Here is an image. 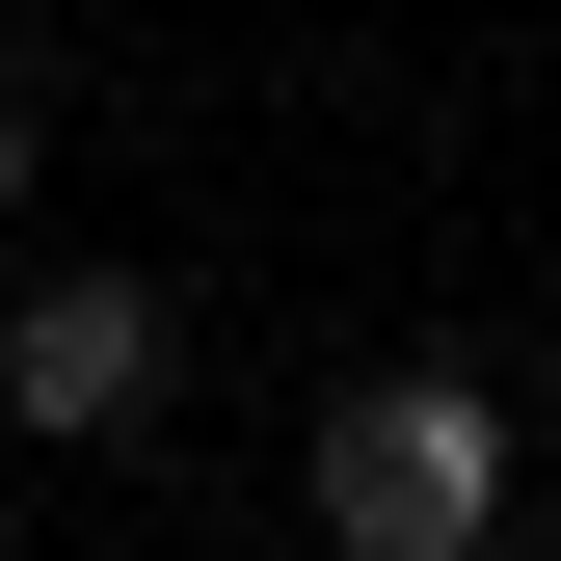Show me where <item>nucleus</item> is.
<instances>
[{
    "label": "nucleus",
    "instance_id": "f257e3e1",
    "mask_svg": "<svg viewBox=\"0 0 561 561\" xmlns=\"http://www.w3.org/2000/svg\"><path fill=\"white\" fill-rule=\"evenodd\" d=\"M321 535L347 561H481V535H508V401H481L455 347H428V375H347L321 401Z\"/></svg>",
    "mask_w": 561,
    "mask_h": 561
},
{
    "label": "nucleus",
    "instance_id": "f03ea898",
    "mask_svg": "<svg viewBox=\"0 0 561 561\" xmlns=\"http://www.w3.org/2000/svg\"><path fill=\"white\" fill-rule=\"evenodd\" d=\"M161 375H187V321H161V267H27V321H0V428H54V455H107V428H161Z\"/></svg>",
    "mask_w": 561,
    "mask_h": 561
},
{
    "label": "nucleus",
    "instance_id": "7ed1b4c3",
    "mask_svg": "<svg viewBox=\"0 0 561 561\" xmlns=\"http://www.w3.org/2000/svg\"><path fill=\"white\" fill-rule=\"evenodd\" d=\"M0 215H27V107H0Z\"/></svg>",
    "mask_w": 561,
    "mask_h": 561
}]
</instances>
